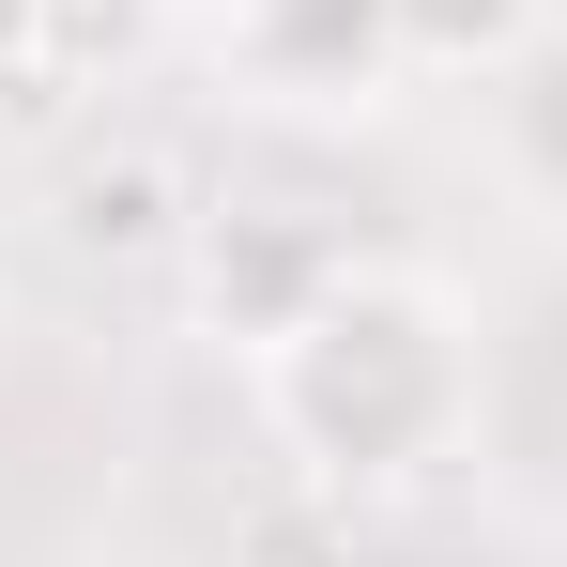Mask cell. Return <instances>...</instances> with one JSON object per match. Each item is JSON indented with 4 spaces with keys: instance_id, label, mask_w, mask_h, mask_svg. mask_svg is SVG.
<instances>
[{
    "instance_id": "cell-7",
    "label": "cell",
    "mask_w": 567,
    "mask_h": 567,
    "mask_svg": "<svg viewBox=\"0 0 567 567\" xmlns=\"http://www.w3.org/2000/svg\"><path fill=\"white\" fill-rule=\"evenodd\" d=\"M123 47H138V0H62V16H47V78H93Z\"/></svg>"
},
{
    "instance_id": "cell-6",
    "label": "cell",
    "mask_w": 567,
    "mask_h": 567,
    "mask_svg": "<svg viewBox=\"0 0 567 567\" xmlns=\"http://www.w3.org/2000/svg\"><path fill=\"white\" fill-rule=\"evenodd\" d=\"M62 230H78L93 261H154V246H185L199 215H185V185H169L154 154H107V169H78V199H62Z\"/></svg>"
},
{
    "instance_id": "cell-5",
    "label": "cell",
    "mask_w": 567,
    "mask_h": 567,
    "mask_svg": "<svg viewBox=\"0 0 567 567\" xmlns=\"http://www.w3.org/2000/svg\"><path fill=\"white\" fill-rule=\"evenodd\" d=\"M383 16H399V62L445 78V93H491V78L553 31V0H383Z\"/></svg>"
},
{
    "instance_id": "cell-8",
    "label": "cell",
    "mask_w": 567,
    "mask_h": 567,
    "mask_svg": "<svg viewBox=\"0 0 567 567\" xmlns=\"http://www.w3.org/2000/svg\"><path fill=\"white\" fill-rule=\"evenodd\" d=\"M47 16L62 0H0V78H47Z\"/></svg>"
},
{
    "instance_id": "cell-4",
    "label": "cell",
    "mask_w": 567,
    "mask_h": 567,
    "mask_svg": "<svg viewBox=\"0 0 567 567\" xmlns=\"http://www.w3.org/2000/svg\"><path fill=\"white\" fill-rule=\"evenodd\" d=\"M491 169L537 199V215H567V31H537L491 78Z\"/></svg>"
},
{
    "instance_id": "cell-1",
    "label": "cell",
    "mask_w": 567,
    "mask_h": 567,
    "mask_svg": "<svg viewBox=\"0 0 567 567\" xmlns=\"http://www.w3.org/2000/svg\"><path fill=\"white\" fill-rule=\"evenodd\" d=\"M246 399L322 491H414L475 445L491 414V338L430 261H338L246 353Z\"/></svg>"
},
{
    "instance_id": "cell-3",
    "label": "cell",
    "mask_w": 567,
    "mask_h": 567,
    "mask_svg": "<svg viewBox=\"0 0 567 567\" xmlns=\"http://www.w3.org/2000/svg\"><path fill=\"white\" fill-rule=\"evenodd\" d=\"M353 246H322L307 215H199L185 230V291H199V338H230V353H261L307 291L338 277Z\"/></svg>"
},
{
    "instance_id": "cell-2",
    "label": "cell",
    "mask_w": 567,
    "mask_h": 567,
    "mask_svg": "<svg viewBox=\"0 0 567 567\" xmlns=\"http://www.w3.org/2000/svg\"><path fill=\"white\" fill-rule=\"evenodd\" d=\"M215 31H230V78L277 107H399L414 93L383 0H215Z\"/></svg>"
}]
</instances>
